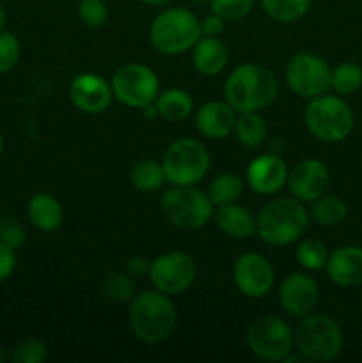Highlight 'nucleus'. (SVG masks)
Returning <instances> with one entry per match:
<instances>
[{
  "label": "nucleus",
  "instance_id": "f257e3e1",
  "mask_svg": "<svg viewBox=\"0 0 362 363\" xmlns=\"http://www.w3.org/2000/svg\"><path fill=\"white\" fill-rule=\"evenodd\" d=\"M279 96V80L268 67L245 62L234 67L224 84V98L236 113L261 112Z\"/></svg>",
  "mask_w": 362,
  "mask_h": 363
},
{
  "label": "nucleus",
  "instance_id": "f03ea898",
  "mask_svg": "<svg viewBox=\"0 0 362 363\" xmlns=\"http://www.w3.org/2000/svg\"><path fill=\"white\" fill-rule=\"evenodd\" d=\"M309 211L295 197H280L268 202L256 216V234L270 247H290L305 236Z\"/></svg>",
  "mask_w": 362,
  "mask_h": 363
},
{
  "label": "nucleus",
  "instance_id": "7ed1b4c3",
  "mask_svg": "<svg viewBox=\"0 0 362 363\" xmlns=\"http://www.w3.org/2000/svg\"><path fill=\"white\" fill-rule=\"evenodd\" d=\"M177 312L172 300L160 291H142L130 301L128 321L133 335L144 344L169 339L176 326Z\"/></svg>",
  "mask_w": 362,
  "mask_h": 363
},
{
  "label": "nucleus",
  "instance_id": "20e7f679",
  "mask_svg": "<svg viewBox=\"0 0 362 363\" xmlns=\"http://www.w3.org/2000/svg\"><path fill=\"white\" fill-rule=\"evenodd\" d=\"M201 38V20L187 7L162 11L149 27V43L156 52L167 57L188 52Z\"/></svg>",
  "mask_w": 362,
  "mask_h": 363
},
{
  "label": "nucleus",
  "instance_id": "39448f33",
  "mask_svg": "<svg viewBox=\"0 0 362 363\" xmlns=\"http://www.w3.org/2000/svg\"><path fill=\"white\" fill-rule=\"evenodd\" d=\"M304 123L312 137L327 144L346 140L355 126L353 110L341 96L322 94L309 99L304 110Z\"/></svg>",
  "mask_w": 362,
  "mask_h": 363
},
{
  "label": "nucleus",
  "instance_id": "423d86ee",
  "mask_svg": "<svg viewBox=\"0 0 362 363\" xmlns=\"http://www.w3.org/2000/svg\"><path fill=\"white\" fill-rule=\"evenodd\" d=\"M295 350L309 362H332L343 351V330L327 314H307L293 330Z\"/></svg>",
  "mask_w": 362,
  "mask_h": 363
},
{
  "label": "nucleus",
  "instance_id": "0eeeda50",
  "mask_svg": "<svg viewBox=\"0 0 362 363\" xmlns=\"http://www.w3.org/2000/svg\"><path fill=\"white\" fill-rule=\"evenodd\" d=\"M209 165L212 158L206 145L190 137L174 140L162 158L165 179L172 186H195L208 176Z\"/></svg>",
  "mask_w": 362,
  "mask_h": 363
},
{
  "label": "nucleus",
  "instance_id": "6e6552de",
  "mask_svg": "<svg viewBox=\"0 0 362 363\" xmlns=\"http://www.w3.org/2000/svg\"><path fill=\"white\" fill-rule=\"evenodd\" d=\"M160 209L167 222L181 230H197L213 218L215 204L195 186H174L162 195Z\"/></svg>",
  "mask_w": 362,
  "mask_h": 363
},
{
  "label": "nucleus",
  "instance_id": "1a4fd4ad",
  "mask_svg": "<svg viewBox=\"0 0 362 363\" xmlns=\"http://www.w3.org/2000/svg\"><path fill=\"white\" fill-rule=\"evenodd\" d=\"M245 340L251 353L263 362H283L295 350L293 328L277 315H261L252 321Z\"/></svg>",
  "mask_w": 362,
  "mask_h": 363
},
{
  "label": "nucleus",
  "instance_id": "9d476101",
  "mask_svg": "<svg viewBox=\"0 0 362 363\" xmlns=\"http://www.w3.org/2000/svg\"><path fill=\"white\" fill-rule=\"evenodd\" d=\"M114 98L130 108H144L160 94L158 74L141 62H128L117 67L112 80Z\"/></svg>",
  "mask_w": 362,
  "mask_h": 363
},
{
  "label": "nucleus",
  "instance_id": "9b49d317",
  "mask_svg": "<svg viewBox=\"0 0 362 363\" xmlns=\"http://www.w3.org/2000/svg\"><path fill=\"white\" fill-rule=\"evenodd\" d=\"M148 279L153 289L170 298L177 296L194 286L197 279V262L185 252H167L153 259Z\"/></svg>",
  "mask_w": 362,
  "mask_h": 363
},
{
  "label": "nucleus",
  "instance_id": "f8f14e48",
  "mask_svg": "<svg viewBox=\"0 0 362 363\" xmlns=\"http://www.w3.org/2000/svg\"><path fill=\"white\" fill-rule=\"evenodd\" d=\"M332 69L323 57L300 52L286 66V82L291 92L304 99H312L329 92Z\"/></svg>",
  "mask_w": 362,
  "mask_h": 363
},
{
  "label": "nucleus",
  "instance_id": "ddd939ff",
  "mask_svg": "<svg viewBox=\"0 0 362 363\" xmlns=\"http://www.w3.org/2000/svg\"><path fill=\"white\" fill-rule=\"evenodd\" d=\"M233 282L243 296L261 300L268 296L275 284L273 266L265 255L248 252L241 254L233 264Z\"/></svg>",
  "mask_w": 362,
  "mask_h": 363
},
{
  "label": "nucleus",
  "instance_id": "4468645a",
  "mask_svg": "<svg viewBox=\"0 0 362 363\" xmlns=\"http://www.w3.org/2000/svg\"><path fill=\"white\" fill-rule=\"evenodd\" d=\"M287 190L300 202H312L327 194L330 186V170L322 160L305 158L287 172Z\"/></svg>",
  "mask_w": 362,
  "mask_h": 363
},
{
  "label": "nucleus",
  "instance_id": "2eb2a0df",
  "mask_svg": "<svg viewBox=\"0 0 362 363\" xmlns=\"http://www.w3.org/2000/svg\"><path fill=\"white\" fill-rule=\"evenodd\" d=\"M319 301L318 282L309 273H290L279 286V303L293 318L314 312Z\"/></svg>",
  "mask_w": 362,
  "mask_h": 363
},
{
  "label": "nucleus",
  "instance_id": "dca6fc26",
  "mask_svg": "<svg viewBox=\"0 0 362 363\" xmlns=\"http://www.w3.org/2000/svg\"><path fill=\"white\" fill-rule=\"evenodd\" d=\"M70 98L80 112L98 116L105 112L112 103V85L102 74H77L70 84Z\"/></svg>",
  "mask_w": 362,
  "mask_h": 363
},
{
  "label": "nucleus",
  "instance_id": "f3484780",
  "mask_svg": "<svg viewBox=\"0 0 362 363\" xmlns=\"http://www.w3.org/2000/svg\"><path fill=\"white\" fill-rule=\"evenodd\" d=\"M287 165L279 155L266 152L251 160L245 172L248 188L258 195H275L286 186Z\"/></svg>",
  "mask_w": 362,
  "mask_h": 363
},
{
  "label": "nucleus",
  "instance_id": "a211bd4d",
  "mask_svg": "<svg viewBox=\"0 0 362 363\" xmlns=\"http://www.w3.org/2000/svg\"><path fill=\"white\" fill-rule=\"evenodd\" d=\"M325 272L330 282L339 287L362 286V247L344 245L330 252Z\"/></svg>",
  "mask_w": 362,
  "mask_h": 363
},
{
  "label": "nucleus",
  "instance_id": "6ab92c4d",
  "mask_svg": "<svg viewBox=\"0 0 362 363\" xmlns=\"http://www.w3.org/2000/svg\"><path fill=\"white\" fill-rule=\"evenodd\" d=\"M236 112L227 101H208L195 113V128L209 140H222L234 133Z\"/></svg>",
  "mask_w": 362,
  "mask_h": 363
},
{
  "label": "nucleus",
  "instance_id": "aec40b11",
  "mask_svg": "<svg viewBox=\"0 0 362 363\" xmlns=\"http://www.w3.org/2000/svg\"><path fill=\"white\" fill-rule=\"evenodd\" d=\"M213 220L224 234L234 240H248L256 234V216L238 202L215 206Z\"/></svg>",
  "mask_w": 362,
  "mask_h": 363
},
{
  "label": "nucleus",
  "instance_id": "412c9836",
  "mask_svg": "<svg viewBox=\"0 0 362 363\" xmlns=\"http://www.w3.org/2000/svg\"><path fill=\"white\" fill-rule=\"evenodd\" d=\"M229 62V50L220 38L202 35L192 48V64L204 77H216Z\"/></svg>",
  "mask_w": 362,
  "mask_h": 363
},
{
  "label": "nucleus",
  "instance_id": "4be33fe9",
  "mask_svg": "<svg viewBox=\"0 0 362 363\" xmlns=\"http://www.w3.org/2000/svg\"><path fill=\"white\" fill-rule=\"evenodd\" d=\"M27 215L32 225L41 233H53L62 225L64 211L60 202L53 195L35 194L32 195L27 206Z\"/></svg>",
  "mask_w": 362,
  "mask_h": 363
},
{
  "label": "nucleus",
  "instance_id": "5701e85b",
  "mask_svg": "<svg viewBox=\"0 0 362 363\" xmlns=\"http://www.w3.org/2000/svg\"><path fill=\"white\" fill-rule=\"evenodd\" d=\"M156 110L160 117L169 123H181L188 119L194 112V99L185 89L170 87L165 91H160L155 99Z\"/></svg>",
  "mask_w": 362,
  "mask_h": 363
},
{
  "label": "nucleus",
  "instance_id": "b1692460",
  "mask_svg": "<svg viewBox=\"0 0 362 363\" xmlns=\"http://www.w3.org/2000/svg\"><path fill=\"white\" fill-rule=\"evenodd\" d=\"M309 216L322 227H337L346 220L348 206L336 195L323 194L311 202Z\"/></svg>",
  "mask_w": 362,
  "mask_h": 363
},
{
  "label": "nucleus",
  "instance_id": "393cba45",
  "mask_svg": "<svg viewBox=\"0 0 362 363\" xmlns=\"http://www.w3.org/2000/svg\"><path fill=\"white\" fill-rule=\"evenodd\" d=\"M234 135L245 147H259L268 137V126L259 112H243L234 124Z\"/></svg>",
  "mask_w": 362,
  "mask_h": 363
},
{
  "label": "nucleus",
  "instance_id": "a878e982",
  "mask_svg": "<svg viewBox=\"0 0 362 363\" xmlns=\"http://www.w3.org/2000/svg\"><path fill=\"white\" fill-rule=\"evenodd\" d=\"M130 181L135 190L138 191H144V194L158 191L167 181L162 162H156V160H141L131 169Z\"/></svg>",
  "mask_w": 362,
  "mask_h": 363
},
{
  "label": "nucleus",
  "instance_id": "bb28decb",
  "mask_svg": "<svg viewBox=\"0 0 362 363\" xmlns=\"http://www.w3.org/2000/svg\"><path fill=\"white\" fill-rule=\"evenodd\" d=\"M245 190V181L243 177L238 176L234 172H224L219 174L216 177H213V181L209 183L208 191L212 202L215 206L220 204H231V202H238V199L243 195Z\"/></svg>",
  "mask_w": 362,
  "mask_h": 363
},
{
  "label": "nucleus",
  "instance_id": "cd10ccee",
  "mask_svg": "<svg viewBox=\"0 0 362 363\" xmlns=\"http://www.w3.org/2000/svg\"><path fill=\"white\" fill-rule=\"evenodd\" d=\"M268 18L279 23H293L311 9V0H259Z\"/></svg>",
  "mask_w": 362,
  "mask_h": 363
},
{
  "label": "nucleus",
  "instance_id": "c85d7f7f",
  "mask_svg": "<svg viewBox=\"0 0 362 363\" xmlns=\"http://www.w3.org/2000/svg\"><path fill=\"white\" fill-rule=\"evenodd\" d=\"M329 248L318 238H302L297 245V261L307 272H319L325 269L327 261H329Z\"/></svg>",
  "mask_w": 362,
  "mask_h": 363
},
{
  "label": "nucleus",
  "instance_id": "c756f323",
  "mask_svg": "<svg viewBox=\"0 0 362 363\" xmlns=\"http://www.w3.org/2000/svg\"><path fill=\"white\" fill-rule=\"evenodd\" d=\"M362 87V67L353 60L341 62L336 69H332L330 77V89L341 96H348L357 92Z\"/></svg>",
  "mask_w": 362,
  "mask_h": 363
},
{
  "label": "nucleus",
  "instance_id": "7c9ffc66",
  "mask_svg": "<svg viewBox=\"0 0 362 363\" xmlns=\"http://www.w3.org/2000/svg\"><path fill=\"white\" fill-rule=\"evenodd\" d=\"M102 293L116 303H128L135 298V282L126 272H112L102 280Z\"/></svg>",
  "mask_w": 362,
  "mask_h": 363
},
{
  "label": "nucleus",
  "instance_id": "2f4dec72",
  "mask_svg": "<svg viewBox=\"0 0 362 363\" xmlns=\"http://www.w3.org/2000/svg\"><path fill=\"white\" fill-rule=\"evenodd\" d=\"M48 357V347L38 337H27L20 340L11 353L14 363H43Z\"/></svg>",
  "mask_w": 362,
  "mask_h": 363
},
{
  "label": "nucleus",
  "instance_id": "473e14b6",
  "mask_svg": "<svg viewBox=\"0 0 362 363\" xmlns=\"http://www.w3.org/2000/svg\"><path fill=\"white\" fill-rule=\"evenodd\" d=\"M209 9L226 21L241 20L254 9V0H209Z\"/></svg>",
  "mask_w": 362,
  "mask_h": 363
},
{
  "label": "nucleus",
  "instance_id": "72a5a7b5",
  "mask_svg": "<svg viewBox=\"0 0 362 363\" xmlns=\"http://www.w3.org/2000/svg\"><path fill=\"white\" fill-rule=\"evenodd\" d=\"M78 16L87 27L99 28L109 20V6L105 0H80Z\"/></svg>",
  "mask_w": 362,
  "mask_h": 363
},
{
  "label": "nucleus",
  "instance_id": "f704fd0d",
  "mask_svg": "<svg viewBox=\"0 0 362 363\" xmlns=\"http://www.w3.org/2000/svg\"><path fill=\"white\" fill-rule=\"evenodd\" d=\"M21 55V45L13 32L0 30V73L14 69Z\"/></svg>",
  "mask_w": 362,
  "mask_h": 363
},
{
  "label": "nucleus",
  "instance_id": "c9c22d12",
  "mask_svg": "<svg viewBox=\"0 0 362 363\" xmlns=\"http://www.w3.org/2000/svg\"><path fill=\"white\" fill-rule=\"evenodd\" d=\"M0 243L11 248H20L25 243V233L14 220H2L0 222Z\"/></svg>",
  "mask_w": 362,
  "mask_h": 363
},
{
  "label": "nucleus",
  "instance_id": "e433bc0d",
  "mask_svg": "<svg viewBox=\"0 0 362 363\" xmlns=\"http://www.w3.org/2000/svg\"><path fill=\"white\" fill-rule=\"evenodd\" d=\"M16 269V252L14 248L0 243V284L6 282Z\"/></svg>",
  "mask_w": 362,
  "mask_h": 363
},
{
  "label": "nucleus",
  "instance_id": "4c0bfd02",
  "mask_svg": "<svg viewBox=\"0 0 362 363\" xmlns=\"http://www.w3.org/2000/svg\"><path fill=\"white\" fill-rule=\"evenodd\" d=\"M226 30V20L219 14L212 13L201 21V34L206 38H220Z\"/></svg>",
  "mask_w": 362,
  "mask_h": 363
},
{
  "label": "nucleus",
  "instance_id": "58836bf2",
  "mask_svg": "<svg viewBox=\"0 0 362 363\" xmlns=\"http://www.w3.org/2000/svg\"><path fill=\"white\" fill-rule=\"evenodd\" d=\"M149 268H151V261H148L142 255H135L126 261V273L131 279H146L149 277Z\"/></svg>",
  "mask_w": 362,
  "mask_h": 363
},
{
  "label": "nucleus",
  "instance_id": "ea45409f",
  "mask_svg": "<svg viewBox=\"0 0 362 363\" xmlns=\"http://www.w3.org/2000/svg\"><path fill=\"white\" fill-rule=\"evenodd\" d=\"M141 110H142V113H144L146 119H149V121H153V119H156V117H160V113H158V110H156L155 103H151V105H146L144 108H141Z\"/></svg>",
  "mask_w": 362,
  "mask_h": 363
},
{
  "label": "nucleus",
  "instance_id": "a19ab883",
  "mask_svg": "<svg viewBox=\"0 0 362 363\" xmlns=\"http://www.w3.org/2000/svg\"><path fill=\"white\" fill-rule=\"evenodd\" d=\"M6 21H7L6 9H4V6L0 4V30H4V27H6Z\"/></svg>",
  "mask_w": 362,
  "mask_h": 363
},
{
  "label": "nucleus",
  "instance_id": "79ce46f5",
  "mask_svg": "<svg viewBox=\"0 0 362 363\" xmlns=\"http://www.w3.org/2000/svg\"><path fill=\"white\" fill-rule=\"evenodd\" d=\"M142 4H146V6H163V4L170 2V0H141Z\"/></svg>",
  "mask_w": 362,
  "mask_h": 363
},
{
  "label": "nucleus",
  "instance_id": "37998d69",
  "mask_svg": "<svg viewBox=\"0 0 362 363\" xmlns=\"http://www.w3.org/2000/svg\"><path fill=\"white\" fill-rule=\"evenodd\" d=\"M6 360H11V354L6 353V347H0V363Z\"/></svg>",
  "mask_w": 362,
  "mask_h": 363
},
{
  "label": "nucleus",
  "instance_id": "c03bdc74",
  "mask_svg": "<svg viewBox=\"0 0 362 363\" xmlns=\"http://www.w3.org/2000/svg\"><path fill=\"white\" fill-rule=\"evenodd\" d=\"M2 152H4V137L2 133H0V156H2Z\"/></svg>",
  "mask_w": 362,
  "mask_h": 363
},
{
  "label": "nucleus",
  "instance_id": "a18cd8bd",
  "mask_svg": "<svg viewBox=\"0 0 362 363\" xmlns=\"http://www.w3.org/2000/svg\"><path fill=\"white\" fill-rule=\"evenodd\" d=\"M195 2H202V0H195Z\"/></svg>",
  "mask_w": 362,
  "mask_h": 363
},
{
  "label": "nucleus",
  "instance_id": "49530a36",
  "mask_svg": "<svg viewBox=\"0 0 362 363\" xmlns=\"http://www.w3.org/2000/svg\"><path fill=\"white\" fill-rule=\"evenodd\" d=\"M77 2H80V0H77Z\"/></svg>",
  "mask_w": 362,
  "mask_h": 363
},
{
  "label": "nucleus",
  "instance_id": "de8ad7c7",
  "mask_svg": "<svg viewBox=\"0 0 362 363\" xmlns=\"http://www.w3.org/2000/svg\"><path fill=\"white\" fill-rule=\"evenodd\" d=\"M361 300H362V296H361Z\"/></svg>",
  "mask_w": 362,
  "mask_h": 363
}]
</instances>
